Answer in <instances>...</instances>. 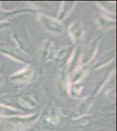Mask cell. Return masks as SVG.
Wrapping results in <instances>:
<instances>
[{
    "mask_svg": "<svg viewBox=\"0 0 117 131\" xmlns=\"http://www.w3.org/2000/svg\"><path fill=\"white\" fill-rule=\"evenodd\" d=\"M83 90H84V86L80 83H74L72 84L71 88H69V94H72L73 97H80L82 94Z\"/></svg>",
    "mask_w": 117,
    "mask_h": 131,
    "instance_id": "cell-18",
    "label": "cell"
},
{
    "mask_svg": "<svg viewBox=\"0 0 117 131\" xmlns=\"http://www.w3.org/2000/svg\"><path fill=\"white\" fill-rule=\"evenodd\" d=\"M0 52L8 56L12 60L18 61V62L30 64L31 62V58L27 52L20 50L19 48L15 47H4L0 48Z\"/></svg>",
    "mask_w": 117,
    "mask_h": 131,
    "instance_id": "cell-2",
    "label": "cell"
},
{
    "mask_svg": "<svg viewBox=\"0 0 117 131\" xmlns=\"http://www.w3.org/2000/svg\"><path fill=\"white\" fill-rule=\"evenodd\" d=\"M38 20L40 23V25L44 27L45 30H46L49 32L56 35L63 33L64 25L58 19H55V18L46 15V14L39 13L38 14Z\"/></svg>",
    "mask_w": 117,
    "mask_h": 131,
    "instance_id": "cell-1",
    "label": "cell"
},
{
    "mask_svg": "<svg viewBox=\"0 0 117 131\" xmlns=\"http://www.w3.org/2000/svg\"><path fill=\"white\" fill-rule=\"evenodd\" d=\"M93 96H92V95L86 97L85 99H83V100L80 101V103L79 104V106L77 107L76 113H77L78 116L84 115L90 109L91 106L93 105Z\"/></svg>",
    "mask_w": 117,
    "mask_h": 131,
    "instance_id": "cell-14",
    "label": "cell"
},
{
    "mask_svg": "<svg viewBox=\"0 0 117 131\" xmlns=\"http://www.w3.org/2000/svg\"><path fill=\"white\" fill-rule=\"evenodd\" d=\"M81 52H82V49L80 46H77V47L73 50L71 58H70L68 63H67V68H66L67 73H72V72H73L74 70H76L77 67H80Z\"/></svg>",
    "mask_w": 117,
    "mask_h": 131,
    "instance_id": "cell-9",
    "label": "cell"
},
{
    "mask_svg": "<svg viewBox=\"0 0 117 131\" xmlns=\"http://www.w3.org/2000/svg\"><path fill=\"white\" fill-rule=\"evenodd\" d=\"M101 41V37H97L89 44L88 47L86 51H84L81 55V60H80V66H86L88 64L91 60L94 58L95 54L99 49V44Z\"/></svg>",
    "mask_w": 117,
    "mask_h": 131,
    "instance_id": "cell-4",
    "label": "cell"
},
{
    "mask_svg": "<svg viewBox=\"0 0 117 131\" xmlns=\"http://www.w3.org/2000/svg\"><path fill=\"white\" fill-rule=\"evenodd\" d=\"M22 115V112L14 108V107H9L7 105L0 103V116L5 117H14V116Z\"/></svg>",
    "mask_w": 117,
    "mask_h": 131,
    "instance_id": "cell-16",
    "label": "cell"
},
{
    "mask_svg": "<svg viewBox=\"0 0 117 131\" xmlns=\"http://www.w3.org/2000/svg\"><path fill=\"white\" fill-rule=\"evenodd\" d=\"M19 102L23 107L27 108H34L39 104V98L34 92H26L23 94L19 98Z\"/></svg>",
    "mask_w": 117,
    "mask_h": 131,
    "instance_id": "cell-10",
    "label": "cell"
},
{
    "mask_svg": "<svg viewBox=\"0 0 117 131\" xmlns=\"http://www.w3.org/2000/svg\"><path fill=\"white\" fill-rule=\"evenodd\" d=\"M46 120L49 124H57L59 122V115L55 107H51L49 109L47 115L46 116Z\"/></svg>",
    "mask_w": 117,
    "mask_h": 131,
    "instance_id": "cell-17",
    "label": "cell"
},
{
    "mask_svg": "<svg viewBox=\"0 0 117 131\" xmlns=\"http://www.w3.org/2000/svg\"><path fill=\"white\" fill-rule=\"evenodd\" d=\"M58 93L59 95L62 98H66L69 95V81H68V75L66 71V69H62L59 75V81H58Z\"/></svg>",
    "mask_w": 117,
    "mask_h": 131,
    "instance_id": "cell-8",
    "label": "cell"
},
{
    "mask_svg": "<svg viewBox=\"0 0 117 131\" xmlns=\"http://www.w3.org/2000/svg\"><path fill=\"white\" fill-rule=\"evenodd\" d=\"M101 7L107 12H109L110 13H114L115 12V4L114 2H101L100 3Z\"/></svg>",
    "mask_w": 117,
    "mask_h": 131,
    "instance_id": "cell-20",
    "label": "cell"
},
{
    "mask_svg": "<svg viewBox=\"0 0 117 131\" xmlns=\"http://www.w3.org/2000/svg\"><path fill=\"white\" fill-rule=\"evenodd\" d=\"M39 114H33L31 115H18V116H14V117L9 118V121L12 122V123L18 124V125L21 126H25L29 125V124L34 122L36 120L39 118Z\"/></svg>",
    "mask_w": 117,
    "mask_h": 131,
    "instance_id": "cell-12",
    "label": "cell"
},
{
    "mask_svg": "<svg viewBox=\"0 0 117 131\" xmlns=\"http://www.w3.org/2000/svg\"><path fill=\"white\" fill-rule=\"evenodd\" d=\"M114 58H115V53H114V50H111L109 52H107L104 55H102L101 58L98 60V61L95 63L94 65V69L97 70L99 68H101L103 67L104 66L108 65L110 61L114 60Z\"/></svg>",
    "mask_w": 117,
    "mask_h": 131,
    "instance_id": "cell-15",
    "label": "cell"
},
{
    "mask_svg": "<svg viewBox=\"0 0 117 131\" xmlns=\"http://www.w3.org/2000/svg\"><path fill=\"white\" fill-rule=\"evenodd\" d=\"M75 5H76L75 1L62 2V4H61V5H60V8H59V12L58 13V20L59 22L66 19V18L72 13V12H73L74 7H75Z\"/></svg>",
    "mask_w": 117,
    "mask_h": 131,
    "instance_id": "cell-11",
    "label": "cell"
},
{
    "mask_svg": "<svg viewBox=\"0 0 117 131\" xmlns=\"http://www.w3.org/2000/svg\"><path fill=\"white\" fill-rule=\"evenodd\" d=\"M55 55L54 43L50 39L44 41L40 49V60L43 63L48 62L52 60Z\"/></svg>",
    "mask_w": 117,
    "mask_h": 131,
    "instance_id": "cell-6",
    "label": "cell"
},
{
    "mask_svg": "<svg viewBox=\"0 0 117 131\" xmlns=\"http://www.w3.org/2000/svg\"><path fill=\"white\" fill-rule=\"evenodd\" d=\"M68 33L75 45H80L86 34L84 25L81 21L76 20L68 26Z\"/></svg>",
    "mask_w": 117,
    "mask_h": 131,
    "instance_id": "cell-3",
    "label": "cell"
},
{
    "mask_svg": "<svg viewBox=\"0 0 117 131\" xmlns=\"http://www.w3.org/2000/svg\"><path fill=\"white\" fill-rule=\"evenodd\" d=\"M34 73V69L31 67H27L22 70L13 73L10 77V80L15 83H26L31 81Z\"/></svg>",
    "mask_w": 117,
    "mask_h": 131,
    "instance_id": "cell-5",
    "label": "cell"
},
{
    "mask_svg": "<svg viewBox=\"0 0 117 131\" xmlns=\"http://www.w3.org/2000/svg\"><path fill=\"white\" fill-rule=\"evenodd\" d=\"M80 68L77 71V73L74 74L73 78V84L74 83H80V81L84 79V77L88 73V67L87 66H80Z\"/></svg>",
    "mask_w": 117,
    "mask_h": 131,
    "instance_id": "cell-19",
    "label": "cell"
},
{
    "mask_svg": "<svg viewBox=\"0 0 117 131\" xmlns=\"http://www.w3.org/2000/svg\"><path fill=\"white\" fill-rule=\"evenodd\" d=\"M73 50L74 48L73 46H66V47L61 48L59 51L58 53L56 54V57H55V60H56L59 67L64 68L65 67H67Z\"/></svg>",
    "mask_w": 117,
    "mask_h": 131,
    "instance_id": "cell-7",
    "label": "cell"
},
{
    "mask_svg": "<svg viewBox=\"0 0 117 131\" xmlns=\"http://www.w3.org/2000/svg\"><path fill=\"white\" fill-rule=\"evenodd\" d=\"M96 21H97L98 26L101 29H102V30H109V29L115 27L116 25V22L114 19L109 18L106 16L101 15V14L97 16Z\"/></svg>",
    "mask_w": 117,
    "mask_h": 131,
    "instance_id": "cell-13",
    "label": "cell"
},
{
    "mask_svg": "<svg viewBox=\"0 0 117 131\" xmlns=\"http://www.w3.org/2000/svg\"><path fill=\"white\" fill-rule=\"evenodd\" d=\"M10 124L0 119V131H8L10 128Z\"/></svg>",
    "mask_w": 117,
    "mask_h": 131,
    "instance_id": "cell-21",
    "label": "cell"
},
{
    "mask_svg": "<svg viewBox=\"0 0 117 131\" xmlns=\"http://www.w3.org/2000/svg\"><path fill=\"white\" fill-rule=\"evenodd\" d=\"M4 81H5V77H4L2 74H0V86L4 83Z\"/></svg>",
    "mask_w": 117,
    "mask_h": 131,
    "instance_id": "cell-22",
    "label": "cell"
}]
</instances>
